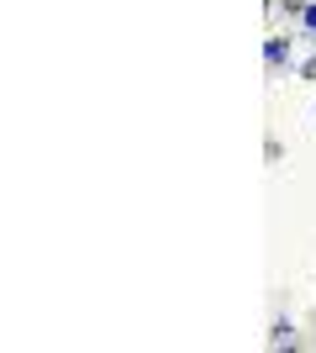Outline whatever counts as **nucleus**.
<instances>
[{"instance_id":"7ed1b4c3","label":"nucleus","mask_w":316,"mask_h":353,"mask_svg":"<svg viewBox=\"0 0 316 353\" xmlns=\"http://www.w3.org/2000/svg\"><path fill=\"white\" fill-rule=\"evenodd\" d=\"M301 27H306V32L316 37V6H306V11H301Z\"/></svg>"},{"instance_id":"f257e3e1","label":"nucleus","mask_w":316,"mask_h":353,"mask_svg":"<svg viewBox=\"0 0 316 353\" xmlns=\"http://www.w3.org/2000/svg\"><path fill=\"white\" fill-rule=\"evenodd\" d=\"M264 59H269V69L290 63V37H269V43H264Z\"/></svg>"},{"instance_id":"f03ea898","label":"nucleus","mask_w":316,"mask_h":353,"mask_svg":"<svg viewBox=\"0 0 316 353\" xmlns=\"http://www.w3.org/2000/svg\"><path fill=\"white\" fill-rule=\"evenodd\" d=\"M269 343H274V348H290V343H295V327H290V322H274Z\"/></svg>"}]
</instances>
